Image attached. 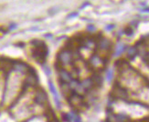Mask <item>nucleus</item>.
Listing matches in <instances>:
<instances>
[{
    "mask_svg": "<svg viewBox=\"0 0 149 122\" xmlns=\"http://www.w3.org/2000/svg\"><path fill=\"white\" fill-rule=\"evenodd\" d=\"M30 44L33 46V49H32V56H33V57L40 64H44L46 62L48 53H49L46 44L43 41L38 39L32 40Z\"/></svg>",
    "mask_w": 149,
    "mask_h": 122,
    "instance_id": "nucleus-1",
    "label": "nucleus"
},
{
    "mask_svg": "<svg viewBox=\"0 0 149 122\" xmlns=\"http://www.w3.org/2000/svg\"><path fill=\"white\" fill-rule=\"evenodd\" d=\"M72 51L69 49H64L61 50V52L58 55V61L59 64H61V66H65L69 65L72 61Z\"/></svg>",
    "mask_w": 149,
    "mask_h": 122,
    "instance_id": "nucleus-2",
    "label": "nucleus"
},
{
    "mask_svg": "<svg viewBox=\"0 0 149 122\" xmlns=\"http://www.w3.org/2000/svg\"><path fill=\"white\" fill-rule=\"evenodd\" d=\"M48 101V96L46 94L43 89H38L36 92V95H35V102L38 103V105L40 106H43L47 103Z\"/></svg>",
    "mask_w": 149,
    "mask_h": 122,
    "instance_id": "nucleus-3",
    "label": "nucleus"
},
{
    "mask_svg": "<svg viewBox=\"0 0 149 122\" xmlns=\"http://www.w3.org/2000/svg\"><path fill=\"white\" fill-rule=\"evenodd\" d=\"M112 94L115 99H125L127 98V92L125 88H123L119 85H115V87L113 88Z\"/></svg>",
    "mask_w": 149,
    "mask_h": 122,
    "instance_id": "nucleus-4",
    "label": "nucleus"
},
{
    "mask_svg": "<svg viewBox=\"0 0 149 122\" xmlns=\"http://www.w3.org/2000/svg\"><path fill=\"white\" fill-rule=\"evenodd\" d=\"M60 79L61 80V83H64V84H70V81L72 80V75H70L67 70L65 69H60Z\"/></svg>",
    "mask_w": 149,
    "mask_h": 122,
    "instance_id": "nucleus-5",
    "label": "nucleus"
},
{
    "mask_svg": "<svg viewBox=\"0 0 149 122\" xmlns=\"http://www.w3.org/2000/svg\"><path fill=\"white\" fill-rule=\"evenodd\" d=\"M13 68L20 73H27L29 72V67L23 62H14L13 63Z\"/></svg>",
    "mask_w": 149,
    "mask_h": 122,
    "instance_id": "nucleus-6",
    "label": "nucleus"
},
{
    "mask_svg": "<svg viewBox=\"0 0 149 122\" xmlns=\"http://www.w3.org/2000/svg\"><path fill=\"white\" fill-rule=\"evenodd\" d=\"M49 90L50 92L52 93L53 97H54V100L56 102V105L58 108H61V101H60V97H59V94H58L57 90H56V88L54 87L53 83L51 81H49Z\"/></svg>",
    "mask_w": 149,
    "mask_h": 122,
    "instance_id": "nucleus-7",
    "label": "nucleus"
},
{
    "mask_svg": "<svg viewBox=\"0 0 149 122\" xmlns=\"http://www.w3.org/2000/svg\"><path fill=\"white\" fill-rule=\"evenodd\" d=\"M126 48V46L124 43H118L116 45V48H115V52H114V57H118L121 54H123L125 52V50Z\"/></svg>",
    "mask_w": 149,
    "mask_h": 122,
    "instance_id": "nucleus-8",
    "label": "nucleus"
},
{
    "mask_svg": "<svg viewBox=\"0 0 149 122\" xmlns=\"http://www.w3.org/2000/svg\"><path fill=\"white\" fill-rule=\"evenodd\" d=\"M81 84L84 90H89V89H91L93 86V81L92 79H84Z\"/></svg>",
    "mask_w": 149,
    "mask_h": 122,
    "instance_id": "nucleus-9",
    "label": "nucleus"
},
{
    "mask_svg": "<svg viewBox=\"0 0 149 122\" xmlns=\"http://www.w3.org/2000/svg\"><path fill=\"white\" fill-rule=\"evenodd\" d=\"M110 47H111V42H110V40L107 39V38H102V39L100 40L99 48L101 49L107 50L108 48H110Z\"/></svg>",
    "mask_w": 149,
    "mask_h": 122,
    "instance_id": "nucleus-10",
    "label": "nucleus"
},
{
    "mask_svg": "<svg viewBox=\"0 0 149 122\" xmlns=\"http://www.w3.org/2000/svg\"><path fill=\"white\" fill-rule=\"evenodd\" d=\"M137 48L135 47H130L127 50V57H129V59L134 60V57L137 56Z\"/></svg>",
    "mask_w": 149,
    "mask_h": 122,
    "instance_id": "nucleus-11",
    "label": "nucleus"
},
{
    "mask_svg": "<svg viewBox=\"0 0 149 122\" xmlns=\"http://www.w3.org/2000/svg\"><path fill=\"white\" fill-rule=\"evenodd\" d=\"M102 63V60L100 59L98 56H96V55H94L93 57H92V59H91V64H92V65L94 66V67L100 66Z\"/></svg>",
    "mask_w": 149,
    "mask_h": 122,
    "instance_id": "nucleus-12",
    "label": "nucleus"
},
{
    "mask_svg": "<svg viewBox=\"0 0 149 122\" xmlns=\"http://www.w3.org/2000/svg\"><path fill=\"white\" fill-rule=\"evenodd\" d=\"M113 69L109 68L106 70V80L107 82H111L113 80Z\"/></svg>",
    "mask_w": 149,
    "mask_h": 122,
    "instance_id": "nucleus-13",
    "label": "nucleus"
},
{
    "mask_svg": "<svg viewBox=\"0 0 149 122\" xmlns=\"http://www.w3.org/2000/svg\"><path fill=\"white\" fill-rule=\"evenodd\" d=\"M92 79H93V84H96V85H98V86H100V85L102 84V82L101 76H98V75L93 76V78Z\"/></svg>",
    "mask_w": 149,
    "mask_h": 122,
    "instance_id": "nucleus-14",
    "label": "nucleus"
},
{
    "mask_svg": "<svg viewBox=\"0 0 149 122\" xmlns=\"http://www.w3.org/2000/svg\"><path fill=\"white\" fill-rule=\"evenodd\" d=\"M125 34L127 35V36H129V37H132L134 35V30H133V28H125Z\"/></svg>",
    "mask_w": 149,
    "mask_h": 122,
    "instance_id": "nucleus-15",
    "label": "nucleus"
},
{
    "mask_svg": "<svg viewBox=\"0 0 149 122\" xmlns=\"http://www.w3.org/2000/svg\"><path fill=\"white\" fill-rule=\"evenodd\" d=\"M114 28H115V26H114V25H107L106 27H105V29L108 30V31H110V30L113 29Z\"/></svg>",
    "mask_w": 149,
    "mask_h": 122,
    "instance_id": "nucleus-16",
    "label": "nucleus"
},
{
    "mask_svg": "<svg viewBox=\"0 0 149 122\" xmlns=\"http://www.w3.org/2000/svg\"><path fill=\"white\" fill-rule=\"evenodd\" d=\"M78 15H79V14H78V12H72V13H70V14L68 16V17H77Z\"/></svg>",
    "mask_w": 149,
    "mask_h": 122,
    "instance_id": "nucleus-17",
    "label": "nucleus"
},
{
    "mask_svg": "<svg viewBox=\"0 0 149 122\" xmlns=\"http://www.w3.org/2000/svg\"><path fill=\"white\" fill-rule=\"evenodd\" d=\"M87 29L89 30V31H93V30H95V27H94V26L93 25H89L88 26V28H87Z\"/></svg>",
    "mask_w": 149,
    "mask_h": 122,
    "instance_id": "nucleus-18",
    "label": "nucleus"
},
{
    "mask_svg": "<svg viewBox=\"0 0 149 122\" xmlns=\"http://www.w3.org/2000/svg\"><path fill=\"white\" fill-rule=\"evenodd\" d=\"M44 71H45V73H46L48 76L50 75V70H49V68L48 67H44Z\"/></svg>",
    "mask_w": 149,
    "mask_h": 122,
    "instance_id": "nucleus-19",
    "label": "nucleus"
},
{
    "mask_svg": "<svg viewBox=\"0 0 149 122\" xmlns=\"http://www.w3.org/2000/svg\"><path fill=\"white\" fill-rule=\"evenodd\" d=\"M74 121L75 122H81V118L78 116V115H75V117H74Z\"/></svg>",
    "mask_w": 149,
    "mask_h": 122,
    "instance_id": "nucleus-20",
    "label": "nucleus"
},
{
    "mask_svg": "<svg viewBox=\"0 0 149 122\" xmlns=\"http://www.w3.org/2000/svg\"><path fill=\"white\" fill-rule=\"evenodd\" d=\"M17 28V25L16 24H11L9 26V30H13V29H15Z\"/></svg>",
    "mask_w": 149,
    "mask_h": 122,
    "instance_id": "nucleus-21",
    "label": "nucleus"
},
{
    "mask_svg": "<svg viewBox=\"0 0 149 122\" xmlns=\"http://www.w3.org/2000/svg\"><path fill=\"white\" fill-rule=\"evenodd\" d=\"M142 12H149V8H143L141 10Z\"/></svg>",
    "mask_w": 149,
    "mask_h": 122,
    "instance_id": "nucleus-22",
    "label": "nucleus"
},
{
    "mask_svg": "<svg viewBox=\"0 0 149 122\" xmlns=\"http://www.w3.org/2000/svg\"><path fill=\"white\" fill-rule=\"evenodd\" d=\"M45 37H51V35H50V34H49V35L48 34V35H45Z\"/></svg>",
    "mask_w": 149,
    "mask_h": 122,
    "instance_id": "nucleus-23",
    "label": "nucleus"
}]
</instances>
